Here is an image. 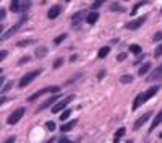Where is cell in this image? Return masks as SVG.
<instances>
[{
  "mask_svg": "<svg viewBox=\"0 0 162 143\" xmlns=\"http://www.w3.org/2000/svg\"><path fill=\"white\" fill-rule=\"evenodd\" d=\"M59 143H75V141L68 140V138H66V137H60V138H59Z\"/></svg>",
  "mask_w": 162,
  "mask_h": 143,
  "instance_id": "35",
  "label": "cell"
},
{
  "mask_svg": "<svg viewBox=\"0 0 162 143\" xmlns=\"http://www.w3.org/2000/svg\"><path fill=\"white\" fill-rule=\"evenodd\" d=\"M25 112H26L25 107H18V109H15V111H13L10 116H8L7 122L10 124V125H15V124H18V122H20V119L25 116Z\"/></svg>",
  "mask_w": 162,
  "mask_h": 143,
  "instance_id": "5",
  "label": "cell"
},
{
  "mask_svg": "<svg viewBox=\"0 0 162 143\" xmlns=\"http://www.w3.org/2000/svg\"><path fill=\"white\" fill-rule=\"evenodd\" d=\"M42 73V68H37V70H34V72H29V73H26L25 77H23L20 82H18V86L20 88H25V86H28L32 80H34L36 77H39V75Z\"/></svg>",
  "mask_w": 162,
  "mask_h": 143,
  "instance_id": "4",
  "label": "cell"
},
{
  "mask_svg": "<svg viewBox=\"0 0 162 143\" xmlns=\"http://www.w3.org/2000/svg\"><path fill=\"white\" fill-rule=\"evenodd\" d=\"M76 59H78V55H76V54H73V55H71V57H70V60H71V62H75Z\"/></svg>",
  "mask_w": 162,
  "mask_h": 143,
  "instance_id": "43",
  "label": "cell"
},
{
  "mask_svg": "<svg viewBox=\"0 0 162 143\" xmlns=\"http://www.w3.org/2000/svg\"><path fill=\"white\" fill-rule=\"evenodd\" d=\"M160 89V85H156V86H151L147 88L144 93H140L138 96L135 98V101H133V111H136L138 107H141L144 103H147L152 96H156V93Z\"/></svg>",
  "mask_w": 162,
  "mask_h": 143,
  "instance_id": "1",
  "label": "cell"
},
{
  "mask_svg": "<svg viewBox=\"0 0 162 143\" xmlns=\"http://www.w3.org/2000/svg\"><path fill=\"white\" fill-rule=\"evenodd\" d=\"M62 64H63V59L60 57V59H57V60L54 62V68H59V67H62Z\"/></svg>",
  "mask_w": 162,
  "mask_h": 143,
  "instance_id": "32",
  "label": "cell"
},
{
  "mask_svg": "<svg viewBox=\"0 0 162 143\" xmlns=\"http://www.w3.org/2000/svg\"><path fill=\"white\" fill-rule=\"evenodd\" d=\"M154 55H156V57H160V55H162V44L157 46V49L154 51Z\"/></svg>",
  "mask_w": 162,
  "mask_h": 143,
  "instance_id": "31",
  "label": "cell"
},
{
  "mask_svg": "<svg viewBox=\"0 0 162 143\" xmlns=\"http://www.w3.org/2000/svg\"><path fill=\"white\" fill-rule=\"evenodd\" d=\"M151 62H146V64H143L141 67H140V70H138V75H140V77H143V75H146L147 72L151 70Z\"/></svg>",
  "mask_w": 162,
  "mask_h": 143,
  "instance_id": "17",
  "label": "cell"
},
{
  "mask_svg": "<svg viewBox=\"0 0 162 143\" xmlns=\"http://www.w3.org/2000/svg\"><path fill=\"white\" fill-rule=\"evenodd\" d=\"M60 13H62V5H54L49 12H47V18H49V20H55Z\"/></svg>",
  "mask_w": 162,
  "mask_h": 143,
  "instance_id": "11",
  "label": "cell"
},
{
  "mask_svg": "<svg viewBox=\"0 0 162 143\" xmlns=\"http://www.w3.org/2000/svg\"><path fill=\"white\" fill-rule=\"evenodd\" d=\"M151 117H152V112H146V114H143V116H141V117H140V119H138V120L135 122V125H133V127H135V130H138V128H141V127H143V124L147 122Z\"/></svg>",
  "mask_w": 162,
  "mask_h": 143,
  "instance_id": "10",
  "label": "cell"
},
{
  "mask_svg": "<svg viewBox=\"0 0 162 143\" xmlns=\"http://www.w3.org/2000/svg\"><path fill=\"white\" fill-rule=\"evenodd\" d=\"M5 15H7L5 8H2V10H0V20H5Z\"/></svg>",
  "mask_w": 162,
  "mask_h": 143,
  "instance_id": "39",
  "label": "cell"
},
{
  "mask_svg": "<svg viewBox=\"0 0 162 143\" xmlns=\"http://www.w3.org/2000/svg\"><path fill=\"white\" fill-rule=\"evenodd\" d=\"M152 39H154L156 42H157V41H162V31L156 33V34H154V37H152Z\"/></svg>",
  "mask_w": 162,
  "mask_h": 143,
  "instance_id": "34",
  "label": "cell"
},
{
  "mask_svg": "<svg viewBox=\"0 0 162 143\" xmlns=\"http://www.w3.org/2000/svg\"><path fill=\"white\" fill-rule=\"evenodd\" d=\"M131 82H133L131 75H122V77H120V83H123V85H128V83H131Z\"/></svg>",
  "mask_w": 162,
  "mask_h": 143,
  "instance_id": "21",
  "label": "cell"
},
{
  "mask_svg": "<svg viewBox=\"0 0 162 143\" xmlns=\"http://www.w3.org/2000/svg\"><path fill=\"white\" fill-rule=\"evenodd\" d=\"M73 99H75V94H68V96H65L63 99H60V101L57 103L54 107H52V112H54V114L60 112L62 109H65V107H66V106H68V104L71 103V101H73Z\"/></svg>",
  "mask_w": 162,
  "mask_h": 143,
  "instance_id": "6",
  "label": "cell"
},
{
  "mask_svg": "<svg viewBox=\"0 0 162 143\" xmlns=\"http://www.w3.org/2000/svg\"><path fill=\"white\" fill-rule=\"evenodd\" d=\"M65 39H66V34L63 33V34H60V36H57V37H55V39H54V44H55V46H59L60 42H63Z\"/></svg>",
  "mask_w": 162,
  "mask_h": 143,
  "instance_id": "23",
  "label": "cell"
},
{
  "mask_svg": "<svg viewBox=\"0 0 162 143\" xmlns=\"http://www.w3.org/2000/svg\"><path fill=\"white\" fill-rule=\"evenodd\" d=\"M26 21H28V15H23V16L20 18V21H18V23H15V25H13V26H12L10 30L7 31V33H3V34H0V39H2V41L8 39V37H10L12 34H15V33H16V31L20 30L21 26H23V23H26Z\"/></svg>",
  "mask_w": 162,
  "mask_h": 143,
  "instance_id": "3",
  "label": "cell"
},
{
  "mask_svg": "<svg viewBox=\"0 0 162 143\" xmlns=\"http://www.w3.org/2000/svg\"><path fill=\"white\" fill-rule=\"evenodd\" d=\"M7 54H8L7 51H2V52H0V60H5V59H7Z\"/></svg>",
  "mask_w": 162,
  "mask_h": 143,
  "instance_id": "38",
  "label": "cell"
},
{
  "mask_svg": "<svg viewBox=\"0 0 162 143\" xmlns=\"http://www.w3.org/2000/svg\"><path fill=\"white\" fill-rule=\"evenodd\" d=\"M12 88V82H8L7 85H5V86H3L2 88V93H5V91H8V89H10Z\"/></svg>",
  "mask_w": 162,
  "mask_h": 143,
  "instance_id": "37",
  "label": "cell"
},
{
  "mask_svg": "<svg viewBox=\"0 0 162 143\" xmlns=\"http://www.w3.org/2000/svg\"><path fill=\"white\" fill-rule=\"evenodd\" d=\"M110 10H118V12H123V7H120V3H115L113 2L110 5Z\"/></svg>",
  "mask_w": 162,
  "mask_h": 143,
  "instance_id": "29",
  "label": "cell"
},
{
  "mask_svg": "<svg viewBox=\"0 0 162 143\" xmlns=\"http://www.w3.org/2000/svg\"><path fill=\"white\" fill-rule=\"evenodd\" d=\"M31 7V2H21V12H28Z\"/></svg>",
  "mask_w": 162,
  "mask_h": 143,
  "instance_id": "27",
  "label": "cell"
},
{
  "mask_svg": "<svg viewBox=\"0 0 162 143\" xmlns=\"http://www.w3.org/2000/svg\"><path fill=\"white\" fill-rule=\"evenodd\" d=\"M97 20H99V13L97 12L88 13V16H86V23H88V25H96Z\"/></svg>",
  "mask_w": 162,
  "mask_h": 143,
  "instance_id": "15",
  "label": "cell"
},
{
  "mask_svg": "<svg viewBox=\"0 0 162 143\" xmlns=\"http://www.w3.org/2000/svg\"><path fill=\"white\" fill-rule=\"evenodd\" d=\"M60 96H62V94H54V96L47 98L46 101L42 103L39 107H37V111H44V109H47V107H54L55 104H57V101H59V99H60Z\"/></svg>",
  "mask_w": 162,
  "mask_h": 143,
  "instance_id": "7",
  "label": "cell"
},
{
  "mask_svg": "<svg viewBox=\"0 0 162 143\" xmlns=\"http://www.w3.org/2000/svg\"><path fill=\"white\" fill-rule=\"evenodd\" d=\"M55 141V138H50V140H47V141H44V143H54Z\"/></svg>",
  "mask_w": 162,
  "mask_h": 143,
  "instance_id": "44",
  "label": "cell"
},
{
  "mask_svg": "<svg viewBox=\"0 0 162 143\" xmlns=\"http://www.w3.org/2000/svg\"><path fill=\"white\" fill-rule=\"evenodd\" d=\"M10 10L12 12H21V2H18V0H12V2H10Z\"/></svg>",
  "mask_w": 162,
  "mask_h": 143,
  "instance_id": "19",
  "label": "cell"
},
{
  "mask_svg": "<svg viewBox=\"0 0 162 143\" xmlns=\"http://www.w3.org/2000/svg\"><path fill=\"white\" fill-rule=\"evenodd\" d=\"M15 141H16V137H10L8 140H5L3 143H15Z\"/></svg>",
  "mask_w": 162,
  "mask_h": 143,
  "instance_id": "41",
  "label": "cell"
},
{
  "mask_svg": "<svg viewBox=\"0 0 162 143\" xmlns=\"http://www.w3.org/2000/svg\"><path fill=\"white\" fill-rule=\"evenodd\" d=\"M47 54V47H37L36 49V55L37 57H44Z\"/></svg>",
  "mask_w": 162,
  "mask_h": 143,
  "instance_id": "22",
  "label": "cell"
},
{
  "mask_svg": "<svg viewBox=\"0 0 162 143\" xmlns=\"http://www.w3.org/2000/svg\"><path fill=\"white\" fill-rule=\"evenodd\" d=\"M160 124H162V111H160L159 114H157V116L154 117V120H152V122H151V125H149V130L152 132V130H154V128H156V127H159V125H160Z\"/></svg>",
  "mask_w": 162,
  "mask_h": 143,
  "instance_id": "14",
  "label": "cell"
},
{
  "mask_svg": "<svg viewBox=\"0 0 162 143\" xmlns=\"http://www.w3.org/2000/svg\"><path fill=\"white\" fill-rule=\"evenodd\" d=\"M102 5H104L102 0H96V2H93V3H91V10L94 12V10H97L99 7H102Z\"/></svg>",
  "mask_w": 162,
  "mask_h": 143,
  "instance_id": "24",
  "label": "cell"
},
{
  "mask_svg": "<svg viewBox=\"0 0 162 143\" xmlns=\"http://www.w3.org/2000/svg\"><path fill=\"white\" fill-rule=\"evenodd\" d=\"M70 114H71V109H66V111H63V112H62L60 119H62V120H65V119H68V117H70Z\"/></svg>",
  "mask_w": 162,
  "mask_h": 143,
  "instance_id": "28",
  "label": "cell"
},
{
  "mask_svg": "<svg viewBox=\"0 0 162 143\" xmlns=\"http://www.w3.org/2000/svg\"><path fill=\"white\" fill-rule=\"evenodd\" d=\"M46 127H47V128H49V130H50V132H54V130H55V128H57V125H55V122H52V120H50V122H47V124H46Z\"/></svg>",
  "mask_w": 162,
  "mask_h": 143,
  "instance_id": "30",
  "label": "cell"
},
{
  "mask_svg": "<svg viewBox=\"0 0 162 143\" xmlns=\"http://www.w3.org/2000/svg\"><path fill=\"white\" fill-rule=\"evenodd\" d=\"M160 12H162V10H160Z\"/></svg>",
  "mask_w": 162,
  "mask_h": 143,
  "instance_id": "46",
  "label": "cell"
},
{
  "mask_svg": "<svg viewBox=\"0 0 162 143\" xmlns=\"http://www.w3.org/2000/svg\"><path fill=\"white\" fill-rule=\"evenodd\" d=\"M130 52H133V54H140L141 47L138 46V44H133V46H130Z\"/></svg>",
  "mask_w": 162,
  "mask_h": 143,
  "instance_id": "25",
  "label": "cell"
},
{
  "mask_svg": "<svg viewBox=\"0 0 162 143\" xmlns=\"http://www.w3.org/2000/svg\"><path fill=\"white\" fill-rule=\"evenodd\" d=\"M125 59H127V54H125V52H122V54L117 55V60H118V62H123Z\"/></svg>",
  "mask_w": 162,
  "mask_h": 143,
  "instance_id": "36",
  "label": "cell"
},
{
  "mask_svg": "<svg viewBox=\"0 0 162 143\" xmlns=\"http://www.w3.org/2000/svg\"><path fill=\"white\" fill-rule=\"evenodd\" d=\"M160 78H162V65H159L149 77H147V82H157V80H160Z\"/></svg>",
  "mask_w": 162,
  "mask_h": 143,
  "instance_id": "12",
  "label": "cell"
},
{
  "mask_svg": "<svg viewBox=\"0 0 162 143\" xmlns=\"http://www.w3.org/2000/svg\"><path fill=\"white\" fill-rule=\"evenodd\" d=\"M104 77H106V70H101V72H99V75H97V78H99V80H102Z\"/></svg>",
  "mask_w": 162,
  "mask_h": 143,
  "instance_id": "40",
  "label": "cell"
},
{
  "mask_svg": "<svg viewBox=\"0 0 162 143\" xmlns=\"http://www.w3.org/2000/svg\"><path fill=\"white\" fill-rule=\"evenodd\" d=\"M34 41H31V39H26V41H20L16 46H20V47H26V46H29V44H32Z\"/></svg>",
  "mask_w": 162,
  "mask_h": 143,
  "instance_id": "26",
  "label": "cell"
},
{
  "mask_svg": "<svg viewBox=\"0 0 162 143\" xmlns=\"http://www.w3.org/2000/svg\"><path fill=\"white\" fill-rule=\"evenodd\" d=\"M29 60H31V57H29V55H25L23 59H20V62H18V64L23 65V64H26V62H29Z\"/></svg>",
  "mask_w": 162,
  "mask_h": 143,
  "instance_id": "33",
  "label": "cell"
},
{
  "mask_svg": "<svg viewBox=\"0 0 162 143\" xmlns=\"http://www.w3.org/2000/svg\"><path fill=\"white\" fill-rule=\"evenodd\" d=\"M46 93L60 94V86H47V88H42V89H39V91H36L34 94H31V96H29V101H36V99H39L41 96H44Z\"/></svg>",
  "mask_w": 162,
  "mask_h": 143,
  "instance_id": "2",
  "label": "cell"
},
{
  "mask_svg": "<svg viewBox=\"0 0 162 143\" xmlns=\"http://www.w3.org/2000/svg\"><path fill=\"white\" fill-rule=\"evenodd\" d=\"M3 83H5V75H2V77H0V86H5V85H3Z\"/></svg>",
  "mask_w": 162,
  "mask_h": 143,
  "instance_id": "42",
  "label": "cell"
},
{
  "mask_svg": "<svg viewBox=\"0 0 162 143\" xmlns=\"http://www.w3.org/2000/svg\"><path fill=\"white\" fill-rule=\"evenodd\" d=\"M144 21H146V16H140V18H135V20H131L130 23L127 25V28L130 31H135L138 30V28H141L143 25H144Z\"/></svg>",
  "mask_w": 162,
  "mask_h": 143,
  "instance_id": "8",
  "label": "cell"
},
{
  "mask_svg": "<svg viewBox=\"0 0 162 143\" xmlns=\"http://www.w3.org/2000/svg\"><path fill=\"white\" fill-rule=\"evenodd\" d=\"M109 52H110V47H109V46H104V47H101V49H99L97 57H99V59H104V57L109 55Z\"/></svg>",
  "mask_w": 162,
  "mask_h": 143,
  "instance_id": "18",
  "label": "cell"
},
{
  "mask_svg": "<svg viewBox=\"0 0 162 143\" xmlns=\"http://www.w3.org/2000/svg\"><path fill=\"white\" fill-rule=\"evenodd\" d=\"M84 16H88V13L84 12V10H79V12H76L73 16H71V25L76 26V25H79L81 21H83V18Z\"/></svg>",
  "mask_w": 162,
  "mask_h": 143,
  "instance_id": "9",
  "label": "cell"
},
{
  "mask_svg": "<svg viewBox=\"0 0 162 143\" xmlns=\"http://www.w3.org/2000/svg\"><path fill=\"white\" fill-rule=\"evenodd\" d=\"M127 133V128L125 127H120L118 130L115 132V137H113V143H120V140H122V137Z\"/></svg>",
  "mask_w": 162,
  "mask_h": 143,
  "instance_id": "16",
  "label": "cell"
},
{
  "mask_svg": "<svg viewBox=\"0 0 162 143\" xmlns=\"http://www.w3.org/2000/svg\"><path fill=\"white\" fill-rule=\"evenodd\" d=\"M78 125V120H70V122H66V124H63V125L60 127V132H70V130H73V128Z\"/></svg>",
  "mask_w": 162,
  "mask_h": 143,
  "instance_id": "13",
  "label": "cell"
},
{
  "mask_svg": "<svg viewBox=\"0 0 162 143\" xmlns=\"http://www.w3.org/2000/svg\"><path fill=\"white\" fill-rule=\"evenodd\" d=\"M146 3H147V2H136V3H135V7H133V10H131V16H135V15H136V12L140 10L143 5H146Z\"/></svg>",
  "mask_w": 162,
  "mask_h": 143,
  "instance_id": "20",
  "label": "cell"
},
{
  "mask_svg": "<svg viewBox=\"0 0 162 143\" xmlns=\"http://www.w3.org/2000/svg\"><path fill=\"white\" fill-rule=\"evenodd\" d=\"M159 137H160V138H162V132H160V135H159Z\"/></svg>",
  "mask_w": 162,
  "mask_h": 143,
  "instance_id": "45",
  "label": "cell"
}]
</instances>
